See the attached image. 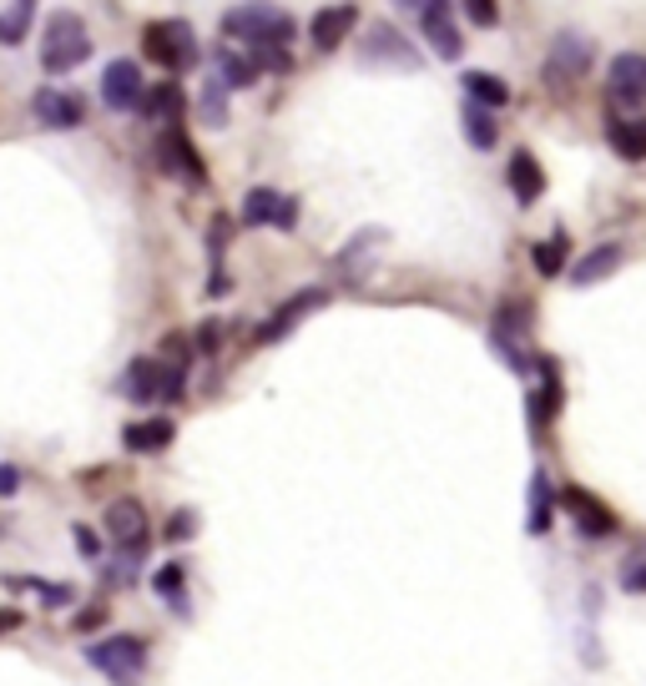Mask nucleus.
I'll list each match as a JSON object with an SVG mask.
<instances>
[{"mask_svg":"<svg viewBox=\"0 0 646 686\" xmlns=\"http://www.w3.org/2000/svg\"><path fill=\"white\" fill-rule=\"evenodd\" d=\"M222 36L248 46V56L258 61V71H288V41H294V21L284 11L268 6H232L222 11Z\"/></svg>","mask_w":646,"mask_h":686,"instance_id":"nucleus-1","label":"nucleus"},{"mask_svg":"<svg viewBox=\"0 0 646 686\" xmlns=\"http://www.w3.org/2000/svg\"><path fill=\"white\" fill-rule=\"evenodd\" d=\"M187 389V364L182 359H132V369L121 374V394L132 404H177Z\"/></svg>","mask_w":646,"mask_h":686,"instance_id":"nucleus-2","label":"nucleus"},{"mask_svg":"<svg viewBox=\"0 0 646 686\" xmlns=\"http://www.w3.org/2000/svg\"><path fill=\"white\" fill-rule=\"evenodd\" d=\"M87 56H91V36H87V26H81V16H71V11L51 16V26H46V36H41L46 71H51V77H67Z\"/></svg>","mask_w":646,"mask_h":686,"instance_id":"nucleus-3","label":"nucleus"},{"mask_svg":"<svg viewBox=\"0 0 646 686\" xmlns=\"http://www.w3.org/2000/svg\"><path fill=\"white\" fill-rule=\"evenodd\" d=\"M87 662L97 672H107L117 686H137L147 672V642L142 636H107V642L87 646Z\"/></svg>","mask_w":646,"mask_h":686,"instance_id":"nucleus-4","label":"nucleus"},{"mask_svg":"<svg viewBox=\"0 0 646 686\" xmlns=\"http://www.w3.org/2000/svg\"><path fill=\"white\" fill-rule=\"evenodd\" d=\"M142 51L147 61H157L162 71H192L198 66V41L187 21H157L142 31Z\"/></svg>","mask_w":646,"mask_h":686,"instance_id":"nucleus-5","label":"nucleus"},{"mask_svg":"<svg viewBox=\"0 0 646 686\" xmlns=\"http://www.w3.org/2000/svg\"><path fill=\"white\" fill-rule=\"evenodd\" d=\"M107 535L127 560L142 556L147 550V510H142V500H132V495H127V500H111L107 505Z\"/></svg>","mask_w":646,"mask_h":686,"instance_id":"nucleus-6","label":"nucleus"},{"mask_svg":"<svg viewBox=\"0 0 646 686\" xmlns=\"http://www.w3.org/2000/svg\"><path fill=\"white\" fill-rule=\"evenodd\" d=\"M242 222H248V228H294L298 202L288 192H274V187H252V192L242 197Z\"/></svg>","mask_w":646,"mask_h":686,"instance_id":"nucleus-7","label":"nucleus"},{"mask_svg":"<svg viewBox=\"0 0 646 686\" xmlns=\"http://www.w3.org/2000/svg\"><path fill=\"white\" fill-rule=\"evenodd\" d=\"M142 66L137 61H111L101 71V101L111 111H142Z\"/></svg>","mask_w":646,"mask_h":686,"instance_id":"nucleus-8","label":"nucleus"},{"mask_svg":"<svg viewBox=\"0 0 646 686\" xmlns=\"http://www.w3.org/2000/svg\"><path fill=\"white\" fill-rule=\"evenodd\" d=\"M592 71V41L580 31H560L550 41V56H546V77L550 81H576Z\"/></svg>","mask_w":646,"mask_h":686,"instance_id":"nucleus-9","label":"nucleus"},{"mask_svg":"<svg viewBox=\"0 0 646 686\" xmlns=\"http://www.w3.org/2000/svg\"><path fill=\"white\" fill-rule=\"evenodd\" d=\"M560 505H566V515L576 520L580 535H612L616 530L612 505H602L592 490H580V485H566V490H560Z\"/></svg>","mask_w":646,"mask_h":686,"instance_id":"nucleus-10","label":"nucleus"},{"mask_svg":"<svg viewBox=\"0 0 646 686\" xmlns=\"http://www.w3.org/2000/svg\"><path fill=\"white\" fill-rule=\"evenodd\" d=\"M31 111H36V121L41 127H51V131H77L81 121H87V111H81V101L71 97V91H56V87H41L31 97Z\"/></svg>","mask_w":646,"mask_h":686,"instance_id":"nucleus-11","label":"nucleus"},{"mask_svg":"<svg viewBox=\"0 0 646 686\" xmlns=\"http://www.w3.org/2000/svg\"><path fill=\"white\" fill-rule=\"evenodd\" d=\"M606 91H612L616 101H626V107H636V101L646 97V56L642 51H622L612 66H606Z\"/></svg>","mask_w":646,"mask_h":686,"instance_id":"nucleus-12","label":"nucleus"},{"mask_svg":"<svg viewBox=\"0 0 646 686\" xmlns=\"http://www.w3.org/2000/svg\"><path fill=\"white\" fill-rule=\"evenodd\" d=\"M324 304H329V294H324V288H304V294H294L264 328H258V344H278L284 334H294V328H298V318L314 314V308H324Z\"/></svg>","mask_w":646,"mask_h":686,"instance_id":"nucleus-13","label":"nucleus"},{"mask_svg":"<svg viewBox=\"0 0 646 686\" xmlns=\"http://www.w3.org/2000/svg\"><path fill=\"white\" fill-rule=\"evenodd\" d=\"M157 157H162V172L187 177V182H208V167H202V157L192 152V142H187L177 127L162 131V142H157Z\"/></svg>","mask_w":646,"mask_h":686,"instance_id":"nucleus-14","label":"nucleus"},{"mask_svg":"<svg viewBox=\"0 0 646 686\" xmlns=\"http://www.w3.org/2000/svg\"><path fill=\"white\" fill-rule=\"evenodd\" d=\"M419 21H425V31H429V46H435L445 61H460L465 36L455 31V11H449V6H419Z\"/></svg>","mask_w":646,"mask_h":686,"instance_id":"nucleus-15","label":"nucleus"},{"mask_svg":"<svg viewBox=\"0 0 646 686\" xmlns=\"http://www.w3.org/2000/svg\"><path fill=\"white\" fill-rule=\"evenodd\" d=\"M606 142L626 162H646V117H612L606 121Z\"/></svg>","mask_w":646,"mask_h":686,"instance_id":"nucleus-16","label":"nucleus"},{"mask_svg":"<svg viewBox=\"0 0 646 686\" xmlns=\"http://www.w3.org/2000/svg\"><path fill=\"white\" fill-rule=\"evenodd\" d=\"M172 435H177L172 419H142V425L121 429V445L132 449V455H162V449L172 445Z\"/></svg>","mask_w":646,"mask_h":686,"instance_id":"nucleus-17","label":"nucleus"},{"mask_svg":"<svg viewBox=\"0 0 646 686\" xmlns=\"http://www.w3.org/2000/svg\"><path fill=\"white\" fill-rule=\"evenodd\" d=\"M354 21H359V11H354V6H324V11L314 16V46H318V51H334V46L354 31Z\"/></svg>","mask_w":646,"mask_h":686,"instance_id":"nucleus-18","label":"nucleus"},{"mask_svg":"<svg viewBox=\"0 0 646 686\" xmlns=\"http://www.w3.org/2000/svg\"><path fill=\"white\" fill-rule=\"evenodd\" d=\"M505 177H510V192L520 197V202H536V197L546 192V167H540L530 152H515L510 157V172H505Z\"/></svg>","mask_w":646,"mask_h":686,"instance_id":"nucleus-19","label":"nucleus"},{"mask_svg":"<svg viewBox=\"0 0 646 686\" xmlns=\"http://www.w3.org/2000/svg\"><path fill=\"white\" fill-rule=\"evenodd\" d=\"M36 21L31 0H0V46H21Z\"/></svg>","mask_w":646,"mask_h":686,"instance_id":"nucleus-20","label":"nucleus"},{"mask_svg":"<svg viewBox=\"0 0 646 686\" xmlns=\"http://www.w3.org/2000/svg\"><path fill=\"white\" fill-rule=\"evenodd\" d=\"M465 91H470V101L475 107H485V111H495V107L510 101V87H505L500 77H490V71H465Z\"/></svg>","mask_w":646,"mask_h":686,"instance_id":"nucleus-21","label":"nucleus"},{"mask_svg":"<svg viewBox=\"0 0 646 686\" xmlns=\"http://www.w3.org/2000/svg\"><path fill=\"white\" fill-rule=\"evenodd\" d=\"M616 262H622V248H616V242H612V248H596L592 258H580V262H576V272H570V284H576V288L602 284V278L616 268Z\"/></svg>","mask_w":646,"mask_h":686,"instance_id":"nucleus-22","label":"nucleus"},{"mask_svg":"<svg viewBox=\"0 0 646 686\" xmlns=\"http://www.w3.org/2000/svg\"><path fill=\"white\" fill-rule=\"evenodd\" d=\"M218 81L222 87H252V81H258V61H252V56H238L232 46H222L218 51Z\"/></svg>","mask_w":646,"mask_h":686,"instance_id":"nucleus-23","label":"nucleus"},{"mask_svg":"<svg viewBox=\"0 0 646 686\" xmlns=\"http://www.w3.org/2000/svg\"><path fill=\"white\" fill-rule=\"evenodd\" d=\"M460 127H465V142H470L475 152H490L495 147V117L485 107H475L470 101V107L460 111Z\"/></svg>","mask_w":646,"mask_h":686,"instance_id":"nucleus-24","label":"nucleus"},{"mask_svg":"<svg viewBox=\"0 0 646 686\" xmlns=\"http://www.w3.org/2000/svg\"><path fill=\"white\" fill-rule=\"evenodd\" d=\"M364 56H369V61H374V56H395L399 66H419L415 46H409V41H399V36L389 31V26H379V31L369 36V51H364Z\"/></svg>","mask_w":646,"mask_h":686,"instance_id":"nucleus-25","label":"nucleus"},{"mask_svg":"<svg viewBox=\"0 0 646 686\" xmlns=\"http://www.w3.org/2000/svg\"><path fill=\"white\" fill-rule=\"evenodd\" d=\"M540 374H546V384L530 394V419H536V425H546V419L560 409V379H556V369H550V364H540Z\"/></svg>","mask_w":646,"mask_h":686,"instance_id":"nucleus-26","label":"nucleus"},{"mask_svg":"<svg viewBox=\"0 0 646 686\" xmlns=\"http://www.w3.org/2000/svg\"><path fill=\"white\" fill-rule=\"evenodd\" d=\"M177 111H182V91L167 81V87H157V91H147L142 97V117H152V121H172Z\"/></svg>","mask_w":646,"mask_h":686,"instance_id":"nucleus-27","label":"nucleus"},{"mask_svg":"<svg viewBox=\"0 0 646 686\" xmlns=\"http://www.w3.org/2000/svg\"><path fill=\"white\" fill-rule=\"evenodd\" d=\"M530 258H536V268L546 272V278H560V272H566V232L546 238L536 252H530Z\"/></svg>","mask_w":646,"mask_h":686,"instance_id":"nucleus-28","label":"nucleus"},{"mask_svg":"<svg viewBox=\"0 0 646 686\" xmlns=\"http://www.w3.org/2000/svg\"><path fill=\"white\" fill-rule=\"evenodd\" d=\"M550 530V485L546 475L530 479V535H546Z\"/></svg>","mask_w":646,"mask_h":686,"instance_id":"nucleus-29","label":"nucleus"},{"mask_svg":"<svg viewBox=\"0 0 646 686\" xmlns=\"http://www.w3.org/2000/svg\"><path fill=\"white\" fill-rule=\"evenodd\" d=\"M202 111H208L212 127H222V121H228V97H222V81H208V91H202Z\"/></svg>","mask_w":646,"mask_h":686,"instance_id":"nucleus-30","label":"nucleus"},{"mask_svg":"<svg viewBox=\"0 0 646 686\" xmlns=\"http://www.w3.org/2000/svg\"><path fill=\"white\" fill-rule=\"evenodd\" d=\"M157 590L172 600V610H182V566H162V570H157Z\"/></svg>","mask_w":646,"mask_h":686,"instance_id":"nucleus-31","label":"nucleus"},{"mask_svg":"<svg viewBox=\"0 0 646 686\" xmlns=\"http://www.w3.org/2000/svg\"><path fill=\"white\" fill-rule=\"evenodd\" d=\"M192 530H198V515H192V510H177L172 525H167V540H187Z\"/></svg>","mask_w":646,"mask_h":686,"instance_id":"nucleus-32","label":"nucleus"},{"mask_svg":"<svg viewBox=\"0 0 646 686\" xmlns=\"http://www.w3.org/2000/svg\"><path fill=\"white\" fill-rule=\"evenodd\" d=\"M622 586H626V590H636V596H642V590H646V556H636L632 566L622 570Z\"/></svg>","mask_w":646,"mask_h":686,"instance_id":"nucleus-33","label":"nucleus"},{"mask_svg":"<svg viewBox=\"0 0 646 686\" xmlns=\"http://www.w3.org/2000/svg\"><path fill=\"white\" fill-rule=\"evenodd\" d=\"M16 490H21V469H16V465H0V500H11Z\"/></svg>","mask_w":646,"mask_h":686,"instance_id":"nucleus-34","label":"nucleus"},{"mask_svg":"<svg viewBox=\"0 0 646 686\" xmlns=\"http://www.w3.org/2000/svg\"><path fill=\"white\" fill-rule=\"evenodd\" d=\"M465 16H470L475 26H495V16H500V11H495V6H485V0H475V6H465Z\"/></svg>","mask_w":646,"mask_h":686,"instance_id":"nucleus-35","label":"nucleus"},{"mask_svg":"<svg viewBox=\"0 0 646 686\" xmlns=\"http://www.w3.org/2000/svg\"><path fill=\"white\" fill-rule=\"evenodd\" d=\"M101 622H107V606H91L77 616V632H91V626H101Z\"/></svg>","mask_w":646,"mask_h":686,"instance_id":"nucleus-36","label":"nucleus"},{"mask_svg":"<svg viewBox=\"0 0 646 686\" xmlns=\"http://www.w3.org/2000/svg\"><path fill=\"white\" fill-rule=\"evenodd\" d=\"M77 545H81V550H87V556H97V535H91V530H81V525H77Z\"/></svg>","mask_w":646,"mask_h":686,"instance_id":"nucleus-37","label":"nucleus"},{"mask_svg":"<svg viewBox=\"0 0 646 686\" xmlns=\"http://www.w3.org/2000/svg\"><path fill=\"white\" fill-rule=\"evenodd\" d=\"M21 626V610H0V632H16Z\"/></svg>","mask_w":646,"mask_h":686,"instance_id":"nucleus-38","label":"nucleus"}]
</instances>
